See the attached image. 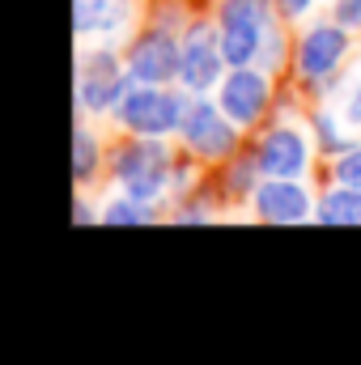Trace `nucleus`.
<instances>
[{"mask_svg": "<svg viewBox=\"0 0 361 365\" xmlns=\"http://www.w3.org/2000/svg\"><path fill=\"white\" fill-rule=\"evenodd\" d=\"M272 26V0H221V51L230 68H247L260 60L264 34Z\"/></svg>", "mask_w": 361, "mask_h": 365, "instance_id": "1", "label": "nucleus"}, {"mask_svg": "<svg viewBox=\"0 0 361 365\" xmlns=\"http://www.w3.org/2000/svg\"><path fill=\"white\" fill-rule=\"evenodd\" d=\"M115 179L123 182L128 195L136 200H158L166 191L171 179V153L166 145H158V136H145V140H132L115 153Z\"/></svg>", "mask_w": 361, "mask_h": 365, "instance_id": "2", "label": "nucleus"}, {"mask_svg": "<svg viewBox=\"0 0 361 365\" xmlns=\"http://www.w3.org/2000/svg\"><path fill=\"white\" fill-rule=\"evenodd\" d=\"M183 115H187V98L171 93L162 86H141V90H128V98L119 102V123L136 136H166V132H179Z\"/></svg>", "mask_w": 361, "mask_h": 365, "instance_id": "3", "label": "nucleus"}, {"mask_svg": "<svg viewBox=\"0 0 361 365\" xmlns=\"http://www.w3.org/2000/svg\"><path fill=\"white\" fill-rule=\"evenodd\" d=\"M183 68V43H175V34L166 26H149L132 51H128V73L141 86H171Z\"/></svg>", "mask_w": 361, "mask_h": 365, "instance_id": "4", "label": "nucleus"}, {"mask_svg": "<svg viewBox=\"0 0 361 365\" xmlns=\"http://www.w3.org/2000/svg\"><path fill=\"white\" fill-rule=\"evenodd\" d=\"M183 140L195 158H225L238 140L234 132V119L221 110V102H204V98H191L187 102V115H183Z\"/></svg>", "mask_w": 361, "mask_h": 365, "instance_id": "5", "label": "nucleus"}, {"mask_svg": "<svg viewBox=\"0 0 361 365\" xmlns=\"http://www.w3.org/2000/svg\"><path fill=\"white\" fill-rule=\"evenodd\" d=\"M221 68H225V51H221V30L195 21L187 26V38H183V68L179 81L191 93H204L221 81Z\"/></svg>", "mask_w": 361, "mask_h": 365, "instance_id": "6", "label": "nucleus"}, {"mask_svg": "<svg viewBox=\"0 0 361 365\" xmlns=\"http://www.w3.org/2000/svg\"><path fill=\"white\" fill-rule=\"evenodd\" d=\"M132 86L136 81H132L128 64H119L111 51H98V56H86V64H81L77 93H81L86 110H119V102L128 98Z\"/></svg>", "mask_w": 361, "mask_h": 365, "instance_id": "7", "label": "nucleus"}, {"mask_svg": "<svg viewBox=\"0 0 361 365\" xmlns=\"http://www.w3.org/2000/svg\"><path fill=\"white\" fill-rule=\"evenodd\" d=\"M345 51H349L345 26H340V21H319V26H310L306 38L298 43V73H302L306 81H323V77H332V73L340 68Z\"/></svg>", "mask_w": 361, "mask_h": 365, "instance_id": "8", "label": "nucleus"}, {"mask_svg": "<svg viewBox=\"0 0 361 365\" xmlns=\"http://www.w3.org/2000/svg\"><path fill=\"white\" fill-rule=\"evenodd\" d=\"M306 158H310V149H306V136L298 128L264 132L260 153H255L264 179H298V175H306Z\"/></svg>", "mask_w": 361, "mask_h": 365, "instance_id": "9", "label": "nucleus"}, {"mask_svg": "<svg viewBox=\"0 0 361 365\" xmlns=\"http://www.w3.org/2000/svg\"><path fill=\"white\" fill-rule=\"evenodd\" d=\"M221 110H225L238 128L255 123V119L268 110V77L255 73L251 64H247V68H234V73L221 81Z\"/></svg>", "mask_w": 361, "mask_h": 365, "instance_id": "10", "label": "nucleus"}, {"mask_svg": "<svg viewBox=\"0 0 361 365\" xmlns=\"http://www.w3.org/2000/svg\"><path fill=\"white\" fill-rule=\"evenodd\" d=\"M255 212L276 225H293L310 217V195L293 179H264L255 187Z\"/></svg>", "mask_w": 361, "mask_h": 365, "instance_id": "11", "label": "nucleus"}, {"mask_svg": "<svg viewBox=\"0 0 361 365\" xmlns=\"http://www.w3.org/2000/svg\"><path fill=\"white\" fill-rule=\"evenodd\" d=\"M315 217H319L323 225H361V187H353V182L332 187V191L319 200Z\"/></svg>", "mask_w": 361, "mask_h": 365, "instance_id": "12", "label": "nucleus"}, {"mask_svg": "<svg viewBox=\"0 0 361 365\" xmlns=\"http://www.w3.org/2000/svg\"><path fill=\"white\" fill-rule=\"evenodd\" d=\"M123 17H128V4L123 0H73V21H77L81 34L115 30Z\"/></svg>", "mask_w": 361, "mask_h": 365, "instance_id": "13", "label": "nucleus"}, {"mask_svg": "<svg viewBox=\"0 0 361 365\" xmlns=\"http://www.w3.org/2000/svg\"><path fill=\"white\" fill-rule=\"evenodd\" d=\"M102 221H106V225H141V221H153V212L145 208V200H136V195H119L115 204H106Z\"/></svg>", "mask_w": 361, "mask_h": 365, "instance_id": "14", "label": "nucleus"}, {"mask_svg": "<svg viewBox=\"0 0 361 365\" xmlns=\"http://www.w3.org/2000/svg\"><path fill=\"white\" fill-rule=\"evenodd\" d=\"M73 145H77V166H73V170H77V179L86 182L93 175V166H98V145H93V136L86 128L73 132Z\"/></svg>", "mask_w": 361, "mask_h": 365, "instance_id": "15", "label": "nucleus"}, {"mask_svg": "<svg viewBox=\"0 0 361 365\" xmlns=\"http://www.w3.org/2000/svg\"><path fill=\"white\" fill-rule=\"evenodd\" d=\"M336 179L361 187V145H357V149H345V153H340V162H336Z\"/></svg>", "mask_w": 361, "mask_h": 365, "instance_id": "16", "label": "nucleus"}, {"mask_svg": "<svg viewBox=\"0 0 361 365\" xmlns=\"http://www.w3.org/2000/svg\"><path fill=\"white\" fill-rule=\"evenodd\" d=\"M315 128H319V145H323L327 153H340V149H345V136H336V123H332L327 115H319Z\"/></svg>", "mask_w": 361, "mask_h": 365, "instance_id": "17", "label": "nucleus"}, {"mask_svg": "<svg viewBox=\"0 0 361 365\" xmlns=\"http://www.w3.org/2000/svg\"><path fill=\"white\" fill-rule=\"evenodd\" d=\"M336 21L345 30H361V0H336Z\"/></svg>", "mask_w": 361, "mask_h": 365, "instance_id": "18", "label": "nucleus"}, {"mask_svg": "<svg viewBox=\"0 0 361 365\" xmlns=\"http://www.w3.org/2000/svg\"><path fill=\"white\" fill-rule=\"evenodd\" d=\"M260 64L264 68H276L280 64V34L272 26H268V34H264V47H260Z\"/></svg>", "mask_w": 361, "mask_h": 365, "instance_id": "19", "label": "nucleus"}, {"mask_svg": "<svg viewBox=\"0 0 361 365\" xmlns=\"http://www.w3.org/2000/svg\"><path fill=\"white\" fill-rule=\"evenodd\" d=\"M276 4H280V9H285L289 17H302V13H306V9H310L315 0H276Z\"/></svg>", "mask_w": 361, "mask_h": 365, "instance_id": "20", "label": "nucleus"}, {"mask_svg": "<svg viewBox=\"0 0 361 365\" xmlns=\"http://www.w3.org/2000/svg\"><path fill=\"white\" fill-rule=\"evenodd\" d=\"M349 123H361V86H357V93L349 98Z\"/></svg>", "mask_w": 361, "mask_h": 365, "instance_id": "21", "label": "nucleus"}]
</instances>
